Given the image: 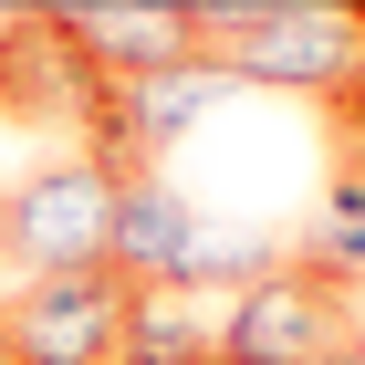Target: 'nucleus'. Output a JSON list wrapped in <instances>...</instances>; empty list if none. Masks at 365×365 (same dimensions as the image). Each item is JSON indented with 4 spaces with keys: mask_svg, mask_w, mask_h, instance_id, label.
Masks as SVG:
<instances>
[{
    "mask_svg": "<svg viewBox=\"0 0 365 365\" xmlns=\"http://www.w3.org/2000/svg\"><path fill=\"white\" fill-rule=\"evenodd\" d=\"M198 53L230 63V84L272 94H355L365 84V11L355 0H188Z\"/></svg>",
    "mask_w": 365,
    "mask_h": 365,
    "instance_id": "1",
    "label": "nucleus"
},
{
    "mask_svg": "<svg viewBox=\"0 0 365 365\" xmlns=\"http://www.w3.org/2000/svg\"><path fill=\"white\" fill-rule=\"evenodd\" d=\"M105 220H115V178L73 157H42L31 178L0 188V251L21 282H63V272H105Z\"/></svg>",
    "mask_w": 365,
    "mask_h": 365,
    "instance_id": "2",
    "label": "nucleus"
},
{
    "mask_svg": "<svg viewBox=\"0 0 365 365\" xmlns=\"http://www.w3.org/2000/svg\"><path fill=\"white\" fill-rule=\"evenodd\" d=\"M230 63H168V73H125V84H94V115H84V157L105 178H146L178 136H198L209 115L230 105Z\"/></svg>",
    "mask_w": 365,
    "mask_h": 365,
    "instance_id": "3",
    "label": "nucleus"
},
{
    "mask_svg": "<svg viewBox=\"0 0 365 365\" xmlns=\"http://www.w3.org/2000/svg\"><path fill=\"white\" fill-rule=\"evenodd\" d=\"M125 282L115 272H63V282H21L0 303V365H115L125 344Z\"/></svg>",
    "mask_w": 365,
    "mask_h": 365,
    "instance_id": "4",
    "label": "nucleus"
},
{
    "mask_svg": "<svg viewBox=\"0 0 365 365\" xmlns=\"http://www.w3.org/2000/svg\"><path fill=\"white\" fill-rule=\"evenodd\" d=\"M334 344H355V313H344V292L313 282L303 261L261 272L251 292H230V313H220V365H324Z\"/></svg>",
    "mask_w": 365,
    "mask_h": 365,
    "instance_id": "5",
    "label": "nucleus"
},
{
    "mask_svg": "<svg viewBox=\"0 0 365 365\" xmlns=\"http://www.w3.org/2000/svg\"><path fill=\"white\" fill-rule=\"evenodd\" d=\"M42 21L73 42V63H84L94 84L198 63V21H188V0H53Z\"/></svg>",
    "mask_w": 365,
    "mask_h": 365,
    "instance_id": "6",
    "label": "nucleus"
},
{
    "mask_svg": "<svg viewBox=\"0 0 365 365\" xmlns=\"http://www.w3.org/2000/svg\"><path fill=\"white\" fill-rule=\"evenodd\" d=\"M209 240V209L178 198L168 178H115V220H105V272L125 292H188V261Z\"/></svg>",
    "mask_w": 365,
    "mask_h": 365,
    "instance_id": "7",
    "label": "nucleus"
},
{
    "mask_svg": "<svg viewBox=\"0 0 365 365\" xmlns=\"http://www.w3.org/2000/svg\"><path fill=\"white\" fill-rule=\"evenodd\" d=\"M0 105L21 115V125H42V115H53V125H84L94 115V73L73 63V42H63L42 11L0 31Z\"/></svg>",
    "mask_w": 365,
    "mask_h": 365,
    "instance_id": "8",
    "label": "nucleus"
},
{
    "mask_svg": "<svg viewBox=\"0 0 365 365\" xmlns=\"http://www.w3.org/2000/svg\"><path fill=\"white\" fill-rule=\"evenodd\" d=\"M115 365H220V324H209V303H188V292H136V303H125V344H115Z\"/></svg>",
    "mask_w": 365,
    "mask_h": 365,
    "instance_id": "9",
    "label": "nucleus"
},
{
    "mask_svg": "<svg viewBox=\"0 0 365 365\" xmlns=\"http://www.w3.org/2000/svg\"><path fill=\"white\" fill-rule=\"evenodd\" d=\"M292 261H303L313 282H365V178H334L324 188V209L303 220V240H292Z\"/></svg>",
    "mask_w": 365,
    "mask_h": 365,
    "instance_id": "10",
    "label": "nucleus"
},
{
    "mask_svg": "<svg viewBox=\"0 0 365 365\" xmlns=\"http://www.w3.org/2000/svg\"><path fill=\"white\" fill-rule=\"evenodd\" d=\"M344 178H365V84L344 94Z\"/></svg>",
    "mask_w": 365,
    "mask_h": 365,
    "instance_id": "11",
    "label": "nucleus"
},
{
    "mask_svg": "<svg viewBox=\"0 0 365 365\" xmlns=\"http://www.w3.org/2000/svg\"><path fill=\"white\" fill-rule=\"evenodd\" d=\"M324 365H365V334H355V344H334V355H324Z\"/></svg>",
    "mask_w": 365,
    "mask_h": 365,
    "instance_id": "12",
    "label": "nucleus"
},
{
    "mask_svg": "<svg viewBox=\"0 0 365 365\" xmlns=\"http://www.w3.org/2000/svg\"><path fill=\"white\" fill-rule=\"evenodd\" d=\"M0 303H11V251H0Z\"/></svg>",
    "mask_w": 365,
    "mask_h": 365,
    "instance_id": "13",
    "label": "nucleus"
}]
</instances>
